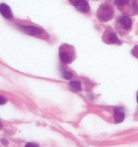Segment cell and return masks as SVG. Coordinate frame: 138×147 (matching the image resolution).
Returning <instances> with one entry per match:
<instances>
[{
	"instance_id": "cell-14",
	"label": "cell",
	"mask_w": 138,
	"mask_h": 147,
	"mask_svg": "<svg viewBox=\"0 0 138 147\" xmlns=\"http://www.w3.org/2000/svg\"><path fill=\"white\" fill-rule=\"evenodd\" d=\"M25 146V147H38V146H39L35 144L34 143H31V142H30V143H28Z\"/></svg>"
},
{
	"instance_id": "cell-11",
	"label": "cell",
	"mask_w": 138,
	"mask_h": 147,
	"mask_svg": "<svg viewBox=\"0 0 138 147\" xmlns=\"http://www.w3.org/2000/svg\"><path fill=\"white\" fill-rule=\"evenodd\" d=\"M63 77L66 80H70L73 77V74L70 71H64L63 73Z\"/></svg>"
},
{
	"instance_id": "cell-3",
	"label": "cell",
	"mask_w": 138,
	"mask_h": 147,
	"mask_svg": "<svg viewBox=\"0 0 138 147\" xmlns=\"http://www.w3.org/2000/svg\"><path fill=\"white\" fill-rule=\"evenodd\" d=\"M69 1L81 13H87L90 10V6L87 0H69Z\"/></svg>"
},
{
	"instance_id": "cell-2",
	"label": "cell",
	"mask_w": 138,
	"mask_h": 147,
	"mask_svg": "<svg viewBox=\"0 0 138 147\" xmlns=\"http://www.w3.org/2000/svg\"><path fill=\"white\" fill-rule=\"evenodd\" d=\"M113 7L109 4H102L97 10V18L101 22H106L111 20L113 17Z\"/></svg>"
},
{
	"instance_id": "cell-5",
	"label": "cell",
	"mask_w": 138,
	"mask_h": 147,
	"mask_svg": "<svg viewBox=\"0 0 138 147\" xmlns=\"http://www.w3.org/2000/svg\"><path fill=\"white\" fill-rule=\"evenodd\" d=\"M114 118L117 123L123 122L125 118V113L121 107H115L114 109Z\"/></svg>"
},
{
	"instance_id": "cell-7",
	"label": "cell",
	"mask_w": 138,
	"mask_h": 147,
	"mask_svg": "<svg viewBox=\"0 0 138 147\" xmlns=\"http://www.w3.org/2000/svg\"><path fill=\"white\" fill-rule=\"evenodd\" d=\"M119 23L123 29L126 30H131L132 26V21L131 19L127 16H123L119 18Z\"/></svg>"
},
{
	"instance_id": "cell-10",
	"label": "cell",
	"mask_w": 138,
	"mask_h": 147,
	"mask_svg": "<svg viewBox=\"0 0 138 147\" xmlns=\"http://www.w3.org/2000/svg\"><path fill=\"white\" fill-rule=\"evenodd\" d=\"M129 0H114V4L117 6H123L127 5Z\"/></svg>"
},
{
	"instance_id": "cell-9",
	"label": "cell",
	"mask_w": 138,
	"mask_h": 147,
	"mask_svg": "<svg viewBox=\"0 0 138 147\" xmlns=\"http://www.w3.org/2000/svg\"><path fill=\"white\" fill-rule=\"evenodd\" d=\"M69 87L72 90L75 91L81 90V85L80 82L78 80H74L69 83Z\"/></svg>"
},
{
	"instance_id": "cell-12",
	"label": "cell",
	"mask_w": 138,
	"mask_h": 147,
	"mask_svg": "<svg viewBox=\"0 0 138 147\" xmlns=\"http://www.w3.org/2000/svg\"><path fill=\"white\" fill-rule=\"evenodd\" d=\"M132 7L134 13H138V1L133 0L132 2Z\"/></svg>"
},
{
	"instance_id": "cell-13",
	"label": "cell",
	"mask_w": 138,
	"mask_h": 147,
	"mask_svg": "<svg viewBox=\"0 0 138 147\" xmlns=\"http://www.w3.org/2000/svg\"><path fill=\"white\" fill-rule=\"evenodd\" d=\"M7 99H6V98L5 97L1 96V97H0V104H1V105L5 104L7 102Z\"/></svg>"
},
{
	"instance_id": "cell-4",
	"label": "cell",
	"mask_w": 138,
	"mask_h": 147,
	"mask_svg": "<svg viewBox=\"0 0 138 147\" xmlns=\"http://www.w3.org/2000/svg\"><path fill=\"white\" fill-rule=\"evenodd\" d=\"M17 26L22 32L28 35H38L42 34L44 32L42 29L35 26L20 25H17Z\"/></svg>"
},
{
	"instance_id": "cell-15",
	"label": "cell",
	"mask_w": 138,
	"mask_h": 147,
	"mask_svg": "<svg viewBox=\"0 0 138 147\" xmlns=\"http://www.w3.org/2000/svg\"><path fill=\"white\" fill-rule=\"evenodd\" d=\"M137 102L138 103V94L137 95Z\"/></svg>"
},
{
	"instance_id": "cell-6",
	"label": "cell",
	"mask_w": 138,
	"mask_h": 147,
	"mask_svg": "<svg viewBox=\"0 0 138 147\" xmlns=\"http://www.w3.org/2000/svg\"><path fill=\"white\" fill-rule=\"evenodd\" d=\"M0 12L1 14L5 19H11L13 18L10 7L5 3H1L0 5Z\"/></svg>"
},
{
	"instance_id": "cell-8",
	"label": "cell",
	"mask_w": 138,
	"mask_h": 147,
	"mask_svg": "<svg viewBox=\"0 0 138 147\" xmlns=\"http://www.w3.org/2000/svg\"><path fill=\"white\" fill-rule=\"evenodd\" d=\"M108 40H109V42L112 44H119L120 43V40L119 39L117 35L114 32H111L109 33Z\"/></svg>"
},
{
	"instance_id": "cell-1",
	"label": "cell",
	"mask_w": 138,
	"mask_h": 147,
	"mask_svg": "<svg viewBox=\"0 0 138 147\" xmlns=\"http://www.w3.org/2000/svg\"><path fill=\"white\" fill-rule=\"evenodd\" d=\"M59 57L65 64L72 63L75 57L74 47L69 45H62L59 48Z\"/></svg>"
}]
</instances>
